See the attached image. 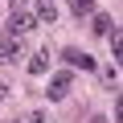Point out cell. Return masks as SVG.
I'll return each mask as SVG.
<instances>
[{
    "label": "cell",
    "instance_id": "cell-7",
    "mask_svg": "<svg viewBox=\"0 0 123 123\" xmlns=\"http://www.w3.org/2000/svg\"><path fill=\"white\" fill-rule=\"evenodd\" d=\"M70 8H74V17H90L94 12V0H70Z\"/></svg>",
    "mask_w": 123,
    "mask_h": 123
},
{
    "label": "cell",
    "instance_id": "cell-5",
    "mask_svg": "<svg viewBox=\"0 0 123 123\" xmlns=\"http://www.w3.org/2000/svg\"><path fill=\"white\" fill-rule=\"evenodd\" d=\"M115 29H119V25H115L111 12H94V33H98V37H111Z\"/></svg>",
    "mask_w": 123,
    "mask_h": 123
},
{
    "label": "cell",
    "instance_id": "cell-11",
    "mask_svg": "<svg viewBox=\"0 0 123 123\" xmlns=\"http://www.w3.org/2000/svg\"><path fill=\"white\" fill-rule=\"evenodd\" d=\"M4 94H8V86H4V82H0V103H4Z\"/></svg>",
    "mask_w": 123,
    "mask_h": 123
},
{
    "label": "cell",
    "instance_id": "cell-3",
    "mask_svg": "<svg viewBox=\"0 0 123 123\" xmlns=\"http://www.w3.org/2000/svg\"><path fill=\"white\" fill-rule=\"evenodd\" d=\"M70 86H74V78H70V74H57V78L49 82V98H53V103H57V98H66V94H70Z\"/></svg>",
    "mask_w": 123,
    "mask_h": 123
},
{
    "label": "cell",
    "instance_id": "cell-12",
    "mask_svg": "<svg viewBox=\"0 0 123 123\" xmlns=\"http://www.w3.org/2000/svg\"><path fill=\"white\" fill-rule=\"evenodd\" d=\"M41 4H53V0H41Z\"/></svg>",
    "mask_w": 123,
    "mask_h": 123
},
{
    "label": "cell",
    "instance_id": "cell-14",
    "mask_svg": "<svg viewBox=\"0 0 123 123\" xmlns=\"http://www.w3.org/2000/svg\"><path fill=\"white\" fill-rule=\"evenodd\" d=\"M12 123H17V119H12Z\"/></svg>",
    "mask_w": 123,
    "mask_h": 123
},
{
    "label": "cell",
    "instance_id": "cell-4",
    "mask_svg": "<svg viewBox=\"0 0 123 123\" xmlns=\"http://www.w3.org/2000/svg\"><path fill=\"white\" fill-rule=\"evenodd\" d=\"M0 57H4V62H17L21 57V37H0Z\"/></svg>",
    "mask_w": 123,
    "mask_h": 123
},
{
    "label": "cell",
    "instance_id": "cell-1",
    "mask_svg": "<svg viewBox=\"0 0 123 123\" xmlns=\"http://www.w3.org/2000/svg\"><path fill=\"white\" fill-rule=\"evenodd\" d=\"M33 12H12V21H8V37H25V33H33Z\"/></svg>",
    "mask_w": 123,
    "mask_h": 123
},
{
    "label": "cell",
    "instance_id": "cell-6",
    "mask_svg": "<svg viewBox=\"0 0 123 123\" xmlns=\"http://www.w3.org/2000/svg\"><path fill=\"white\" fill-rule=\"evenodd\" d=\"M45 66H49V49H41L37 57H29V74L37 78V74H45Z\"/></svg>",
    "mask_w": 123,
    "mask_h": 123
},
{
    "label": "cell",
    "instance_id": "cell-9",
    "mask_svg": "<svg viewBox=\"0 0 123 123\" xmlns=\"http://www.w3.org/2000/svg\"><path fill=\"white\" fill-rule=\"evenodd\" d=\"M103 82H107V90H115L119 86V70L115 66H103Z\"/></svg>",
    "mask_w": 123,
    "mask_h": 123
},
{
    "label": "cell",
    "instance_id": "cell-2",
    "mask_svg": "<svg viewBox=\"0 0 123 123\" xmlns=\"http://www.w3.org/2000/svg\"><path fill=\"white\" fill-rule=\"evenodd\" d=\"M62 57H66L70 66H78V70H94V57H90V53H82L78 45H74V49H66V53H62Z\"/></svg>",
    "mask_w": 123,
    "mask_h": 123
},
{
    "label": "cell",
    "instance_id": "cell-8",
    "mask_svg": "<svg viewBox=\"0 0 123 123\" xmlns=\"http://www.w3.org/2000/svg\"><path fill=\"white\" fill-rule=\"evenodd\" d=\"M33 21H45V25H49V21H57V8H53V4H37V17H33Z\"/></svg>",
    "mask_w": 123,
    "mask_h": 123
},
{
    "label": "cell",
    "instance_id": "cell-13",
    "mask_svg": "<svg viewBox=\"0 0 123 123\" xmlns=\"http://www.w3.org/2000/svg\"><path fill=\"white\" fill-rule=\"evenodd\" d=\"M12 4H21V0H12Z\"/></svg>",
    "mask_w": 123,
    "mask_h": 123
},
{
    "label": "cell",
    "instance_id": "cell-10",
    "mask_svg": "<svg viewBox=\"0 0 123 123\" xmlns=\"http://www.w3.org/2000/svg\"><path fill=\"white\" fill-rule=\"evenodd\" d=\"M25 123H49V115L45 111H33V115H25Z\"/></svg>",
    "mask_w": 123,
    "mask_h": 123
}]
</instances>
